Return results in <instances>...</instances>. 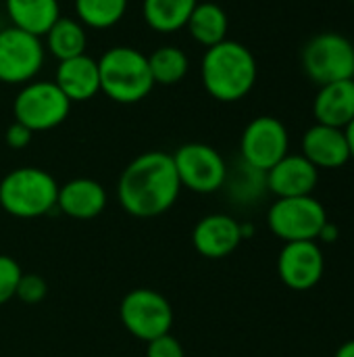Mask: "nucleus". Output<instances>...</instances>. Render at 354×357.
I'll return each instance as SVG.
<instances>
[{"label": "nucleus", "instance_id": "obj_1", "mask_svg": "<svg viewBox=\"0 0 354 357\" xmlns=\"http://www.w3.org/2000/svg\"><path fill=\"white\" fill-rule=\"evenodd\" d=\"M182 184L173 157L165 151H148L127 163L117 182L121 207L134 218H156L169 211Z\"/></svg>", "mask_w": 354, "mask_h": 357}, {"label": "nucleus", "instance_id": "obj_2", "mask_svg": "<svg viewBox=\"0 0 354 357\" xmlns=\"http://www.w3.org/2000/svg\"><path fill=\"white\" fill-rule=\"evenodd\" d=\"M257 77L259 65L246 44L227 38L204 48L200 59V79L211 98L219 102H238L252 92Z\"/></svg>", "mask_w": 354, "mask_h": 357}, {"label": "nucleus", "instance_id": "obj_3", "mask_svg": "<svg viewBox=\"0 0 354 357\" xmlns=\"http://www.w3.org/2000/svg\"><path fill=\"white\" fill-rule=\"evenodd\" d=\"M98 73L100 92L119 105H136L144 100L154 88L148 54L136 46L117 44L104 50L98 59Z\"/></svg>", "mask_w": 354, "mask_h": 357}, {"label": "nucleus", "instance_id": "obj_4", "mask_svg": "<svg viewBox=\"0 0 354 357\" xmlns=\"http://www.w3.org/2000/svg\"><path fill=\"white\" fill-rule=\"evenodd\" d=\"M58 184L40 167H17L0 180V207L21 220L50 213L56 207Z\"/></svg>", "mask_w": 354, "mask_h": 357}, {"label": "nucleus", "instance_id": "obj_5", "mask_svg": "<svg viewBox=\"0 0 354 357\" xmlns=\"http://www.w3.org/2000/svg\"><path fill=\"white\" fill-rule=\"evenodd\" d=\"M71 113L69 98L52 79H31L19 86L13 100V117L17 123L35 132L58 128Z\"/></svg>", "mask_w": 354, "mask_h": 357}, {"label": "nucleus", "instance_id": "obj_6", "mask_svg": "<svg viewBox=\"0 0 354 357\" xmlns=\"http://www.w3.org/2000/svg\"><path fill=\"white\" fill-rule=\"evenodd\" d=\"M303 71L317 86L354 77V44L338 31L313 36L300 54Z\"/></svg>", "mask_w": 354, "mask_h": 357}, {"label": "nucleus", "instance_id": "obj_7", "mask_svg": "<svg viewBox=\"0 0 354 357\" xmlns=\"http://www.w3.org/2000/svg\"><path fill=\"white\" fill-rule=\"evenodd\" d=\"M328 222V211L321 201L313 195L275 199L267 211L269 230L284 243L296 241H317L323 224Z\"/></svg>", "mask_w": 354, "mask_h": 357}, {"label": "nucleus", "instance_id": "obj_8", "mask_svg": "<svg viewBox=\"0 0 354 357\" xmlns=\"http://www.w3.org/2000/svg\"><path fill=\"white\" fill-rule=\"evenodd\" d=\"M171 157L182 188L196 195H213L225 186L230 169L223 155L215 146L204 142H188L182 144Z\"/></svg>", "mask_w": 354, "mask_h": 357}, {"label": "nucleus", "instance_id": "obj_9", "mask_svg": "<svg viewBox=\"0 0 354 357\" xmlns=\"http://www.w3.org/2000/svg\"><path fill=\"white\" fill-rule=\"evenodd\" d=\"M46 63L42 38L19 27L0 29V84L23 86L38 77Z\"/></svg>", "mask_w": 354, "mask_h": 357}, {"label": "nucleus", "instance_id": "obj_10", "mask_svg": "<svg viewBox=\"0 0 354 357\" xmlns=\"http://www.w3.org/2000/svg\"><path fill=\"white\" fill-rule=\"evenodd\" d=\"M119 318L129 335L150 343L167 335L173 326V307L165 295L152 289H134L129 291L121 305Z\"/></svg>", "mask_w": 354, "mask_h": 357}, {"label": "nucleus", "instance_id": "obj_11", "mask_svg": "<svg viewBox=\"0 0 354 357\" xmlns=\"http://www.w3.org/2000/svg\"><path fill=\"white\" fill-rule=\"evenodd\" d=\"M290 134L282 119L273 115H259L250 119L240 138V157L246 165L269 172L288 155Z\"/></svg>", "mask_w": 354, "mask_h": 357}, {"label": "nucleus", "instance_id": "obj_12", "mask_svg": "<svg viewBox=\"0 0 354 357\" xmlns=\"http://www.w3.org/2000/svg\"><path fill=\"white\" fill-rule=\"evenodd\" d=\"M325 272V257L317 241L286 243L277 255V276L292 291H311Z\"/></svg>", "mask_w": 354, "mask_h": 357}, {"label": "nucleus", "instance_id": "obj_13", "mask_svg": "<svg viewBox=\"0 0 354 357\" xmlns=\"http://www.w3.org/2000/svg\"><path fill=\"white\" fill-rule=\"evenodd\" d=\"M242 241V224L225 213H211L192 230V245L207 259L230 257Z\"/></svg>", "mask_w": 354, "mask_h": 357}, {"label": "nucleus", "instance_id": "obj_14", "mask_svg": "<svg viewBox=\"0 0 354 357\" xmlns=\"http://www.w3.org/2000/svg\"><path fill=\"white\" fill-rule=\"evenodd\" d=\"M267 190L277 199L288 197H307L313 195L319 182V169L300 153L286 155L269 172H265Z\"/></svg>", "mask_w": 354, "mask_h": 357}, {"label": "nucleus", "instance_id": "obj_15", "mask_svg": "<svg viewBox=\"0 0 354 357\" xmlns=\"http://www.w3.org/2000/svg\"><path fill=\"white\" fill-rule=\"evenodd\" d=\"M303 157H307L317 169H340L351 161L346 134L340 128L315 123L303 134Z\"/></svg>", "mask_w": 354, "mask_h": 357}, {"label": "nucleus", "instance_id": "obj_16", "mask_svg": "<svg viewBox=\"0 0 354 357\" xmlns=\"http://www.w3.org/2000/svg\"><path fill=\"white\" fill-rule=\"evenodd\" d=\"M52 82L69 98L71 105L92 100L100 92L98 59L90 54H79L67 61H58Z\"/></svg>", "mask_w": 354, "mask_h": 357}, {"label": "nucleus", "instance_id": "obj_17", "mask_svg": "<svg viewBox=\"0 0 354 357\" xmlns=\"http://www.w3.org/2000/svg\"><path fill=\"white\" fill-rule=\"evenodd\" d=\"M106 207V190L92 178H73L58 186L56 209L73 220H94Z\"/></svg>", "mask_w": 354, "mask_h": 357}, {"label": "nucleus", "instance_id": "obj_18", "mask_svg": "<svg viewBox=\"0 0 354 357\" xmlns=\"http://www.w3.org/2000/svg\"><path fill=\"white\" fill-rule=\"evenodd\" d=\"M315 123L344 130L354 119V77L319 86L313 98Z\"/></svg>", "mask_w": 354, "mask_h": 357}, {"label": "nucleus", "instance_id": "obj_19", "mask_svg": "<svg viewBox=\"0 0 354 357\" xmlns=\"http://www.w3.org/2000/svg\"><path fill=\"white\" fill-rule=\"evenodd\" d=\"M4 13L13 27L44 38L61 17L58 0H4Z\"/></svg>", "mask_w": 354, "mask_h": 357}, {"label": "nucleus", "instance_id": "obj_20", "mask_svg": "<svg viewBox=\"0 0 354 357\" xmlns=\"http://www.w3.org/2000/svg\"><path fill=\"white\" fill-rule=\"evenodd\" d=\"M186 29L190 38L200 44L202 48H211L223 40H227L230 31V19L223 6L217 2H198L186 23Z\"/></svg>", "mask_w": 354, "mask_h": 357}, {"label": "nucleus", "instance_id": "obj_21", "mask_svg": "<svg viewBox=\"0 0 354 357\" xmlns=\"http://www.w3.org/2000/svg\"><path fill=\"white\" fill-rule=\"evenodd\" d=\"M198 0H142V19L148 29L169 36L186 29Z\"/></svg>", "mask_w": 354, "mask_h": 357}, {"label": "nucleus", "instance_id": "obj_22", "mask_svg": "<svg viewBox=\"0 0 354 357\" xmlns=\"http://www.w3.org/2000/svg\"><path fill=\"white\" fill-rule=\"evenodd\" d=\"M44 48L56 61H67L79 54H86L88 48V29L75 17H58L54 25L42 38Z\"/></svg>", "mask_w": 354, "mask_h": 357}, {"label": "nucleus", "instance_id": "obj_23", "mask_svg": "<svg viewBox=\"0 0 354 357\" xmlns=\"http://www.w3.org/2000/svg\"><path fill=\"white\" fill-rule=\"evenodd\" d=\"M154 86H177L190 71V56L175 44H163L148 54Z\"/></svg>", "mask_w": 354, "mask_h": 357}, {"label": "nucleus", "instance_id": "obj_24", "mask_svg": "<svg viewBox=\"0 0 354 357\" xmlns=\"http://www.w3.org/2000/svg\"><path fill=\"white\" fill-rule=\"evenodd\" d=\"M129 0H73L75 19L86 29H111L127 13Z\"/></svg>", "mask_w": 354, "mask_h": 357}, {"label": "nucleus", "instance_id": "obj_25", "mask_svg": "<svg viewBox=\"0 0 354 357\" xmlns=\"http://www.w3.org/2000/svg\"><path fill=\"white\" fill-rule=\"evenodd\" d=\"M227 180H232V188L234 195L242 201H255L259 199L265 190H267V182H265V172H259L250 165H246L244 161L238 167V174L234 178L227 176ZM225 180V182H227Z\"/></svg>", "mask_w": 354, "mask_h": 357}, {"label": "nucleus", "instance_id": "obj_26", "mask_svg": "<svg viewBox=\"0 0 354 357\" xmlns=\"http://www.w3.org/2000/svg\"><path fill=\"white\" fill-rule=\"evenodd\" d=\"M21 274H23L21 266L13 257L0 255V305H4L15 297Z\"/></svg>", "mask_w": 354, "mask_h": 357}, {"label": "nucleus", "instance_id": "obj_27", "mask_svg": "<svg viewBox=\"0 0 354 357\" xmlns=\"http://www.w3.org/2000/svg\"><path fill=\"white\" fill-rule=\"evenodd\" d=\"M46 291H48L46 280L40 274H21L15 297L27 305H35L46 297Z\"/></svg>", "mask_w": 354, "mask_h": 357}, {"label": "nucleus", "instance_id": "obj_28", "mask_svg": "<svg viewBox=\"0 0 354 357\" xmlns=\"http://www.w3.org/2000/svg\"><path fill=\"white\" fill-rule=\"evenodd\" d=\"M146 357H186L182 343L171 335H163L146 343Z\"/></svg>", "mask_w": 354, "mask_h": 357}, {"label": "nucleus", "instance_id": "obj_29", "mask_svg": "<svg viewBox=\"0 0 354 357\" xmlns=\"http://www.w3.org/2000/svg\"><path fill=\"white\" fill-rule=\"evenodd\" d=\"M31 138H33V132H31L29 128H25V126L17 123V121H13V123L6 128V132H4V140H6V144H8L10 149H15V151L25 149V146L31 142Z\"/></svg>", "mask_w": 354, "mask_h": 357}, {"label": "nucleus", "instance_id": "obj_30", "mask_svg": "<svg viewBox=\"0 0 354 357\" xmlns=\"http://www.w3.org/2000/svg\"><path fill=\"white\" fill-rule=\"evenodd\" d=\"M338 238H340V228L328 220V222L323 224V228H321V232H319L317 241H323V243H336Z\"/></svg>", "mask_w": 354, "mask_h": 357}, {"label": "nucleus", "instance_id": "obj_31", "mask_svg": "<svg viewBox=\"0 0 354 357\" xmlns=\"http://www.w3.org/2000/svg\"><path fill=\"white\" fill-rule=\"evenodd\" d=\"M346 134V142H348V151H351V161H354V119L344 128Z\"/></svg>", "mask_w": 354, "mask_h": 357}, {"label": "nucleus", "instance_id": "obj_32", "mask_svg": "<svg viewBox=\"0 0 354 357\" xmlns=\"http://www.w3.org/2000/svg\"><path fill=\"white\" fill-rule=\"evenodd\" d=\"M334 357H354V339L353 341H346L344 345H340Z\"/></svg>", "mask_w": 354, "mask_h": 357}, {"label": "nucleus", "instance_id": "obj_33", "mask_svg": "<svg viewBox=\"0 0 354 357\" xmlns=\"http://www.w3.org/2000/svg\"><path fill=\"white\" fill-rule=\"evenodd\" d=\"M353 2H354V0H353Z\"/></svg>", "mask_w": 354, "mask_h": 357}]
</instances>
